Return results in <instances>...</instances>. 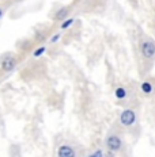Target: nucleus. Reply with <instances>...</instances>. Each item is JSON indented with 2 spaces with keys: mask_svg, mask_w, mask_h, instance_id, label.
Instances as JSON below:
<instances>
[{
  "mask_svg": "<svg viewBox=\"0 0 155 157\" xmlns=\"http://www.w3.org/2000/svg\"><path fill=\"white\" fill-rule=\"evenodd\" d=\"M120 121H121V123H123V125L131 126L132 123L135 122V113L132 110L123 111V114H121V117H120Z\"/></svg>",
  "mask_w": 155,
  "mask_h": 157,
  "instance_id": "1",
  "label": "nucleus"
},
{
  "mask_svg": "<svg viewBox=\"0 0 155 157\" xmlns=\"http://www.w3.org/2000/svg\"><path fill=\"white\" fill-rule=\"evenodd\" d=\"M141 53H143V56L144 57H147V58L154 57L155 56V45L153 44V42H150V41L144 42V44L141 45Z\"/></svg>",
  "mask_w": 155,
  "mask_h": 157,
  "instance_id": "2",
  "label": "nucleus"
},
{
  "mask_svg": "<svg viewBox=\"0 0 155 157\" xmlns=\"http://www.w3.org/2000/svg\"><path fill=\"white\" fill-rule=\"evenodd\" d=\"M108 148L110 150H118L121 148V140L117 136H110L108 138Z\"/></svg>",
  "mask_w": 155,
  "mask_h": 157,
  "instance_id": "3",
  "label": "nucleus"
},
{
  "mask_svg": "<svg viewBox=\"0 0 155 157\" xmlns=\"http://www.w3.org/2000/svg\"><path fill=\"white\" fill-rule=\"evenodd\" d=\"M15 64H16V61H15V58L14 57H4L2 60V68L4 71H11V69H14L15 68Z\"/></svg>",
  "mask_w": 155,
  "mask_h": 157,
  "instance_id": "4",
  "label": "nucleus"
},
{
  "mask_svg": "<svg viewBox=\"0 0 155 157\" xmlns=\"http://www.w3.org/2000/svg\"><path fill=\"white\" fill-rule=\"evenodd\" d=\"M59 157H75V152L72 148L64 145L59 149Z\"/></svg>",
  "mask_w": 155,
  "mask_h": 157,
  "instance_id": "5",
  "label": "nucleus"
},
{
  "mask_svg": "<svg viewBox=\"0 0 155 157\" xmlns=\"http://www.w3.org/2000/svg\"><path fill=\"white\" fill-rule=\"evenodd\" d=\"M125 95H127V91L124 88H117L116 90V98L117 99H124Z\"/></svg>",
  "mask_w": 155,
  "mask_h": 157,
  "instance_id": "6",
  "label": "nucleus"
},
{
  "mask_svg": "<svg viewBox=\"0 0 155 157\" xmlns=\"http://www.w3.org/2000/svg\"><path fill=\"white\" fill-rule=\"evenodd\" d=\"M67 12H68V10H67V8H63V10H60V11L57 12L56 18H57V19H63V18H65V16H67Z\"/></svg>",
  "mask_w": 155,
  "mask_h": 157,
  "instance_id": "7",
  "label": "nucleus"
},
{
  "mask_svg": "<svg viewBox=\"0 0 155 157\" xmlns=\"http://www.w3.org/2000/svg\"><path fill=\"white\" fill-rule=\"evenodd\" d=\"M141 90H143V92L146 94H150L151 90H153V87H151L150 83H143V86H141Z\"/></svg>",
  "mask_w": 155,
  "mask_h": 157,
  "instance_id": "8",
  "label": "nucleus"
},
{
  "mask_svg": "<svg viewBox=\"0 0 155 157\" xmlns=\"http://www.w3.org/2000/svg\"><path fill=\"white\" fill-rule=\"evenodd\" d=\"M45 53V48L44 46H41V48H38L37 50L34 52V57H39L41 54H44Z\"/></svg>",
  "mask_w": 155,
  "mask_h": 157,
  "instance_id": "9",
  "label": "nucleus"
},
{
  "mask_svg": "<svg viewBox=\"0 0 155 157\" xmlns=\"http://www.w3.org/2000/svg\"><path fill=\"white\" fill-rule=\"evenodd\" d=\"M72 22H74L72 19H68V21H65L64 23L61 25V29H67V27H70V26L72 25Z\"/></svg>",
  "mask_w": 155,
  "mask_h": 157,
  "instance_id": "10",
  "label": "nucleus"
},
{
  "mask_svg": "<svg viewBox=\"0 0 155 157\" xmlns=\"http://www.w3.org/2000/svg\"><path fill=\"white\" fill-rule=\"evenodd\" d=\"M90 157H102V152L101 150H97V152H95L94 155H91Z\"/></svg>",
  "mask_w": 155,
  "mask_h": 157,
  "instance_id": "11",
  "label": "nucleus"
},
{
  "mask_svg": "<svg viewBox=\"0 0 155 157\" xmlns=\"http://www.w3.org/2000/svg\"><path fill=\"white\" fill-rule=\"evenodd\" d=\"M59 38H60V34H56L55 37L51 39V41H52V42H56V41H57V39H59Z\"/></svg>",
  "mask_w": 155,
  "mask_h": 157,
  "instance_id": "12",
  "label": "nucleus"
},
{
  "mask_svg": "<svg viewBox=\"0 0 155 157\" xmlns=\"http://www.w3.org/2000/svg\"><path fill=\"white\" fill-rule=\"evenodd\" d=\"M0 16H2V10H0Z\"/></svg>",
  "mask_w": 155,
  "mask_h": 157,
  "instance_id": "13",
  "label": "nucleus"
}]
</instances>
